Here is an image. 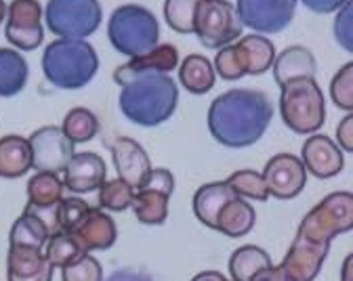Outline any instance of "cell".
I'll return each instance as SVG.
<instances>
[{
  "label": "cell",
  "instance_id": "6da1fadb",
  "mask_svg": "<svg viewBox=\"0 0 353 281\" xmlns=\"http://www.w3.org/2000/svg\"><path fill=\"white\" fill-rule=\"evenodd\" d=\"M274 103L268 92L256 88H232L219 95L208 107V130L216 143L242 149L268 132Z\"/></svg>",
  "mask_w": 353,
  "mask_h": 281
},
{
  "label": "cell",
  "instance_id": "7a4b0ae2",
  "mask_svg": "<svg viewBox=\"0 0 353 281\" xmlns=\"http://www.w3.org/2000/svg\"><path fill=\"white\" fill-rule=\"evenodd\" d=\"M179 103V88L168 74H141L120 90L118 107L132 124L152 128L172 118Z\"/></svg>",
  "mask_w": 353,
  "mask_h": 281
},
{
  "label": "cell",
  "instance_id": "3957f363",
  "mask_svg": "<svg viewBox=\"0 0 353 281\" xmlns=\"http://www.w3.org/2000/svg\"><path fill=\"white\" fill-rule=\"evenodd\" d=\"M99 57L86 40L59 38L42 53V74L55 88L78 90L95 78Z\"/></svg>",
  "mask_w": 353,
  "mask_h": 281
},
{
  "label": "cell",
  "instance_id": "277c9868",
  "mask_svg": "<svg viewBox=\"0 0 353 281\" xmlns=\"http://www.w3.org/2000/svg\"><path fill=\"white\" fill-rule=\"evenodd\" d=\"M108 38L124 57H139L158 46L160 23L156 15L141 5H122L108 21Z\"/></svg>",
  "mask_w": 353,
  "mask_h": 281
},
{
  "label": "cell",
  "instance_id": "5b68a950",
  "mask_svg": "<svg viewBox=\"0 0 353 281\" xmlns=\"http://www.w3.org/2000/svg\"><path fill=\"white\" fill-rule=\"evenodd\" d=\"M330 252V242L296 229V236L280 264H272L252 281H314Z\"/></svg>",
  "mask_w": 353,
  "mask_h": 281
},
{
  "label": "cell",
  "instance_id": "8992f818",
  "mask_svg": "<svg viewBox=\"0 0 353 281\" xmlns=\"http://www.w3.org/2000/svg\"><path fill=\"white\" fill-rule=\"evenodd\" d=\"M282 88L280 114L284 124L296 134H312L326 120L324 92L314 78L292 80Z\"/></svg>",
  "mask_w": 353,
  "mask_h": 281
},
{
  "label": "cell",
  "instance_id": "52a82bcc",
  "mask_svg": "<svg viewBox=\"0 0 353 281\" xmlns=\"http://www.w3.org/2000/svg\"><path fill=\"white\" fill-rule=\"evenodd\" d=\"M44 21L49 32L59 38L84 40L99 30L103 11L99 0H49Z\"/></svg>",
  "mask_w": 353,
  "mask_h": 281
},
{
  "label": "cell",
  "instance_id": "ba28073f",
  "mask_svg": "<svg viewBox=\"0 0 353 281\" xmlns=\"http://www.w3.org/2000/svg\"><path fill=\"white\" fill-rule=\"evenodd\" d=\"M194 34L202 46L212 51L236 42L242 34V23L234 5L228 0H200L194 17Z\"/></svg>",
  "mask_w": 353,
  "mask_h": 281
},
{
  "label": "cell",
  "instance_id": "9c48e42d",
  "mask_svg": "<svg viewBox=\"0 0 353 281\" xmlns=\"http://www.w3.org/2000/svg\"><path fill=\"white\" fill-rule=\"evenodd\" d=\"M353 227V196L349 191H336L326 196L301 220L299 229L312 233L314 238L332 242L336 236L349 233Z\"/></svg>",
  "mask_w": 353,
  "mask_h": 281
},
{
  "label": "cell",
  "instance_id": "30bf717a",
  "mask_svg": "<svg viewBox=\"0 0 353 281\" xmlns=\"http://www.w3.org/2000/svg\"><path fill=\"white\" fill-rule=\"evenodd\" d=\"M242 28L261 34L284 32L296 11V0H238L234 5Z\"/></svg>",
  "mask_w": 353,
  "mask_h": 281
},
{
  "label": "cell",
  "instance_id": "8fae6325",
  "mask_svg": "<svg viewBox=\"0 0 353 281\" xmlns=\"http://www.w3.org/2000/svg\"><path fill=\"white\" fill-rule=\"evenodd\" d=\"M5 19V38L17 51H36L42 44V7L38 0H13L11 5H7Z\"/></svg>",
  "mask_w": 353,
  "mask_h": 281
},
{
  "label": "cell",
  "instance_id": "7c38bea8",
  "mask_svg": "<svg viewBox=\"0 0 353 281\" xmlns=\"http://www.w3.org/2000/svg\"><path fill=\"white\" fill-rule=\"evenodd\" d=\"M32 168L38 172H63L74 156V143L61 132L59 126H42L28 138Z\"/></svg>",
  "mask_w": 353,
  "mask_h": 281
},
{
  "label": "cell",
  "instance_id": "4fadbf2b",
  "mask_svg": "<svg viewBox=\"0 0 353 281\" xmlns=\"http://www.w3.org/2000/svg\"><path fill=\"white\" fill-rule=\"evenodd\" d=\"M263 180L268 194L276 200H292L307 185V170L301 158L292 154L274 156L263 170Z\"/></svg>",
  "mask_w": 353,
  "mask_h": 281
},
{
  "label": "cell",
  "instance_id": "5bb4252c",
  "mask_svg": "<svg viewBox=\"0 0 353 281\" xmlns=\"http://www.w3.org/2000/svg\"><path fill=\"white\" fill-rule=\"evenodd\" d=\"M105 145L112 152L118 178L128 183L132 189L137 191L139 187L145 183V178L152 170L148 152L130 136H116V138L108 140Z\"/></svg>",
  "mask_w": 353,
  "mask_h": 281
},
{
  "label": "cell",
  "instance_id": "9a60e30c",
  "mask_svg": "<svg viewBox=\"0 0 353 281\" xmlns=\"http://www.w3.org/2000/svg\"><path fill=\"white\" fill-rule=\"evenodd\" d=\"M301 162L316 178H332L345 168L343 149L326 134H312L301 149Z\"/></svg>",
  "mask_w": 353,
  "mask_h": 281
},
{
  "label": "cell",
  "instance_id": "2e32d148",
  "mask_svg": "<svg viewBox=\"0 0 353 281\" xmlns=\"http://www.w3.org/2000/svg\"><path fill=\"white\" fill-rule=\"evenodd\" d=\"M70 233L76 238V242L80 244V248L86 254L97 252V250H110L116 244V240H118L116 222L101 208H91V210H88L82 216V220Z\"/></svg>",
  "mask_w": 353,
  "mask_h": 281
},
{
  "label": "cell",
  "instance_id": "e0dca14e",
  "mask_svg": "<svg viewBox=\"0 0 353 281\" xmlns=\"http://www.w3.org/2000/svg\"><path fill=\"white\" fill-rule=\"evenodd\" d=\"M108 174L103 158L93 152L74 154L63 168V187L74 194H93L103 185Z\"/></svg>",
  "mask_w": 353,
  "mask_h": 281
},
{
  "label": "cell",
  "instance_id": "ac0fdd59",
  "mask_svg": "<svg viewBox=\"0 0 353 281\" xmlns=\"http://www.w3.org/2000/svg\"><path fill=\"white\" fill-rule=\"evenodd\" d=\"M176 65H179V51L172 44H158L150 53L132 57L128 63L116 67L114 82L118 86H124L141 74H170Z\"/></svg>",
  "mask_w": 353,
  "mask_h": 281
},
{
  "label": "cell",
  "instance_id": "d6986e66",
  "mask_svg": "<svg viewBox=\"0 0 353 281\" xmlns=\"http://www.w3.org/2000/svg\"><path fill=\"white\" fill-rule=\"evenodd\" d=\"M53 271L55 267L42 250L9 246L7 281H53Z\"/></svg>",
  "mask_w": 353,
  "mask_h": 281
},
{
  "label": "cell",
  "instance_id": "ffe728a7",
  "mask_svg": "<svg viewBox=\"0 0 353 281\" xmlns=\"http://www.w3.org/2000/svg\"><path fill=\"white\" fill-rule=\"evenodd\" d=\"M240 70L244 76H261L268 70H272L276 59V46L270 38L250 34L242 40L232 42Z\"/></svg>",
  "mask_w": 353,
  "mask_h": 281
},
{
  "label": "cell",
  "instance_id": "44dd1931",
  "mask_svg": "<svg viewBox=\"0 0 353 281\" xmlns=\"http://www.w3.org/2000/svg\"><path fill=\"white\" fill-rule=\"evenodd\" d=\"M274 80L278 86H284L292 80H303V78H314L318 63L314 53L305 49V46H288L280 55L274 59Z\"/></svg>",
  "mask_w": 353,
  "mask_h": 281
},
{
  "label": "cell",
  "instance_id": "7402d4cb",
  "mask_svg": "<svg viewBox=\"0 0 353 281\" xmlns=\"http://www.w3.org/2000/svg\"><path fill=\"white\" fill-rule=\"evenodd\" d=\"M254 222H256L254 208L248 204V200H242L236 196L230 202H225V206L219 210L214 231L223 233L228 238H244L252 231Z\"/></svg>",
  "mask_w": 353,
  "mask_h": 281
},
{
  "label": "cell",
  "instance_id": "603a6c76",
  "mask_svg": "<svg viewBox=\"0 0 353 281\" xmlns=\"http://www.w3.org/2000/svg\"><path fill=\"white\" fill-rule=\"evenodd\" d=\"M232 198H236V194L232 191V187L225 180H214V183H206L194 196V214L196 218L214 229L216 222V214L219 210L225 206V202H230Z\"/></svg>",
  "mask_w": 353,
  "mask_h": 281
},
{
  "label": "cell",
  "instance_id": "cb8c5ba5",
  "mask_svg": "<svg viewBox=\"0 0 353 281\" xmlns=\"http://www.w3.org/2000/svg\"><path fill=\"white\" fill-rule=\"evenodd\" d=\"M32 170V154L28 138L19 134H7L0 138V176L21 178Z\"/></svg>",
  "mask_w": 353,
  "mask_h": 281
},
{
  "label": "cell",
  "instance_id": "d4e9b609",
  "mask_svg": "<svg viewBox=\"0 0 353 281\" xmlns=\"http://www.w3.org/2000/svg\"><path fill=\"white\" fill-rule=\"evenodd\" d=\"M30 67L26 57L15 49L0 46V97H15L26 88Z\"/></svg>",
  "mask_w": 353,
  "mask_h": 281
},
{
  "label": "cell",
  "instance_id": "484cf974",
  "mask_svg": "<svg viewBox=\"0 0 353 281\" xmlns=\"http://www.w3.org/2000/svg\"><path fill=\"white\" fill-rule=\"evenodd\" d=\"M179 82L192 95H206L216 82V74L212 63L204 55L194 53L185 57L179 65Z\"/></svg>",
  "mask_w": 353,
  "mask_h": 281
},
{
  "label": "cell",
  "instance_id": "4316f807",
  "mask_svg": "<svg viewBox=\"0 0 353 281\" xmlns=\"http://www.w3.org/2000/svg\"><path fill=\"white\" fill-rule=\"evenodd\" d=\"M49 231L42 225V220L30 212L23 210L21 216L13 222L11 233H9V246L17 248H32V250H44L49 242Z\"/></svg>",
  "mask_w": 353,
  "mask_h": 281
},
{
  "label": "cell",
  "instance_id": "83f0119b",
  "mask_svg": "<svg viewBox=\"0 0 353 281\" xmlns=\"http://www.w3.org/2000/svg\"><path fill=\"white\" fill-rule=\"evenodd\" d=\"M274 262L270 254L259 246H242L230 258L232 281H252L259 273L270 269Z\"/></svg>",
  "mask_w": 353,
  "mask_h": 281
},
{
  "label": "cell",
  "instance_id": "f1b7e54d",
  "mask_svg": "<svg viewBox=\"0 0 353 281\" xmlns=\"http://www.w3.org/2000/svg\"><path fill=\"white\" fill-rule=\"evenodd\" d=\"M63 183L57 172H36L28 180V206L47 208L63 200Z\"/></svg>",
  "mask_w": 353,
  "mask_h": 281
},
{
  "label": "cell",
  "instance_id": "f546056e",
  "mask_svg": "<svg viewBox=\"0 0 353 281\" xmlns=\"http://www.w3.org/2000/svg\"><path fill=\"white\" fill-rule=\"evenodd\" d=\"M168 194L156 191V189H141L135 191V200H132L130 208L135 212L137 220L143 225H162L168 218Z\"/></svg>",
  "mask_w": 353,
  "mask_h": 281
},
{
  "label": "cell",
  "instance_id": "4dcf8cb0",
  "mask_svg": "<svg viewBox=\"0 0 353 281\" xmlns=\"http://www.w3.org/2000/svg\"><path fill=\"white\" fill-rule=\"evenodd\" d=\"M61 132L72 140V143H86V140H93L99 132V120L97 116L86 110V107H74L65 114Z\"/></svg>",
  "mask_w": 353,
  "mask_h": 281
},
{
  "label": "cell",
  "instance_id": "1f68e13d",
  "mask_svg": "<svg viewBox=\"0 0 353 281\" xmlns=\"http://www.w3.org/2000/svg\"><path fill=\"white\" fill-rule=\"evenodd\" d=\"M82 254H86V252L80 248L76 238L72 233H63V231L51 236L47 246H44V256H47V260L55 269H63V267L76 262Z\"/></svg>",
  "mask_w": 353,
  "mask_h": 281
},
{
  "label": "cell",
  "instance_id": "d6a6232c",
  "mask_svg": "<svg viewBox=\"0 0 353 281\" xmlns=\"http://www.w3.org/2000/svg\"><path fill=\"white\" fill-rule=\"evenodd\" d=\"M97 194H99L101 210H110V212H124L130 208L132 200H135V189L122 178H110V180L105 178Z\"/></svg>",
  "mask_w": 353,
  "mask_h": 281
},
{
  "label": "cell",
  "instance_id": "836d02e7",
  "mask_svg": "<svg viewBox=\"0 0 353 281\" xmlns=\"http://www.w3.org/2000/svg\"><path fill=\"white\" fill-rule=\"evenodd\" d=\"M225 183L232 187V191L242 200H254V202H268L270 200L263 174H259L254 170H236Z\"/></svg>",
  "mask_w": 353,
  "mask_h": 281
},
{
  "label": "cell",
  "instance_id": "e575fe53",
  "mask_svg": "<svg viewBox=\"0 0 353 281\" xmlns=\"http://www.w3.org/2000/svg\"><path fill=\"white\" fill-rule=\"evenodd\" d=\"M200 0H166L164 19L179 34H194V17Z\"/></svg>",
  "mask_w": 353,
  "mask_h": 281
},
{
  "label": "cell",
  "instance_id": "d590c367",
  "mask_svg": "<svg viewBox=\"0 0 353 281\" xmlns=\"http://www.w3.org/2000/svg\"><path fill=\"white\" fill-rule=\"evenodd\" d=\"M330 97L339 110H353V65L345 63L330 82Z\"/></svg>",
  "mask_w": 353,
  "mask_h": 281
},
{
  "label": "cell",
  "instance_id": "8d00e7d4",
  "mask_svg": "<svg viewBox=\"0 0 353 281\" xmlns=\"http://www.w3.org/2000/svg\"><path fill=\"white\" fill-rule=\"evenodd\" d=\"M61 281H103L101 262L91 254H82L76 262L61 269Z\"/></svg>",
  "mask_w": 353,
  "mask_h": 281
},
{
  "label": "cell",
  "instance_id": "74e56055",
  "mask_svg": "<svg viewBox=\"0 0 353 281\" xmlns=\"http://www.w3.org/2000/svg\"><path fill=\"white\" fill-rule=\"evenodd\" d=\"M88 210H91V206H88L84 200H80V198H63L59 202V231L70 233L82 220V216Z\"/></svg>",
  "mask_w": 353,
  "mask_h": 281
},
{
  "label": "cell",
  "instance_id": "f35d334b",
  "mask_svg": "<svg viewBox=\"0 0 353 281\" xmlns=\"http://www.w3.org/2000/svg\"><path fill=\"white\" fill-rule=\"evenodd\" d=\"M212 67H214V74H219L223 80H240L244 76L232 44L223 46V49H219Z\"/></svg>",
  "mask_w": 353,
  "mask_h": 281
},
{
  "label": "cell",
  "instance_id": "ab89813d",
  "mask_svg": "<svg viewBox=\"0 0 353 281\" xmlns=\"http://www.w3.org/2000/svg\"><path fill=\"white\" fill-rule=\"evenodd\" d=\"M334 38L339 42L341 49H345L347 53L353 51V21H351V3L343 5L336 11L334 17Z\"/></svg>",
  "mask_w": 353,
  "mask_h": 281
},
{
  "label": "cell",
  "instance_id": "60d3db41",
  "mask_svg": "<svg viewBox=\"0 0 353 281\" xmlns=\"http://www.w3.org/2000/svg\"><path fill=\"white\" fill-rule=\"evenodd\" d=\"M141 187L172 196V191H174V176H172V172L168 168H152L148 178H145V183ZM141 187H139V189H141Z\"/></svg>",
  "mask_w": 353,
  "mask_h": 281
},
{
  "label": "cell",
  "instance_id": "b9f144b4",
  "mask_svg": "<svg viewBox=\"0 0 353 281\" xmlns=\"http://www.w3.org/2000/svg\"><path fill=\"white\" fill-rule=\"evenodd\" d=\"M336 140H339L336 145H339L343 152H347V154L353 152V116H351V114H347V116L339 122V126H336Z\"/></svg>",
  "mask_w": 353,
  "mask_h": 281
},
{
  "label": "cell",
  "instance_id": "7bdbcfd3",
  "mask_svg": "<svg viewBox=\"0 0 353 281\" xmlns=\"http://www.w3.org/2000/svg\"><path fill=\"white\" fill-rule=\"evenodd\" d=\"M301 3L314 13L320 15H328V13H336L343 5L351 3V0H301Z\"/></svg>",
  "mask_w": 353,
  "mask_h": 281
},
{
  "label": "cell",
  "instance_id": "ee69618b",
  "mask_svg": "<svg viewBox=\"0 0 353 281\" xmlns=\"http://www.w3.org/2000/svg\"><path fill=\"white\" fill-rule=\"evenodd\" d=\"M105 281H154V279L135 269H116L114 273L108 275Z\"/></svg>",
  "mask_w": 353,
  "mask_h": 281
},
{
  "label": "cell",
  "instance_id": "f6af8a7d",
  "mask_svg": "<svg viewBox=\"0 0 353 281\" xmlns=\"http://www.w3.org/2000/svg\"><path fill=\"white\" fill-rule=\"evenodd\" d=\"M221 277H223V275H221L219 271H202L192 281H219Z\"/></svg>",
  "mask_w": 353,
  "mask_h": 281
},
{
  "label": "cell",
  "instance_id": "bcb514c9",
  "mask_svg": "<svg viewBox=\"0 0 353 281\" xmlns=\"http://www.w3.org/2000/svg\"><path fill=\"white\" fill-rule=\"evenodd\" d=\"M343 281H351V256L345 258V264H343Z\"/></svg>",
  "mask_w": 353,
  "mask_h": 281
},
{
  "label": "cell",
  "instance_id": "7dc6e473",
  "mask_svg": "<svg viewBox=\"0 0 353 281\" xmlns=\"http://www.w3.org/2000/svg\"><path fill=\"white\" fill-rule=\"evenodd\" d=\"M5 15H7V5L0 0V25H3V21H5Z\"/></svg>",
  "mask_w": 353,
  "mask_h": 281
},
{
  "label": "cell",
  "instance_id": "c3c4849f",
  "mask_svg": "<svg viewBox=\"0 0 353 281\" xmlns=\"http://www.w3.org/2000/svg\"><path fill=\"white\" fill-rule=\"evenodd\" d=\"M219 281H232V279H228V277H225V275H223V277H221V279H219Z\"/></svg>",
  "mask_w": 353,
  "mask_h": 281
}]
</instances>
